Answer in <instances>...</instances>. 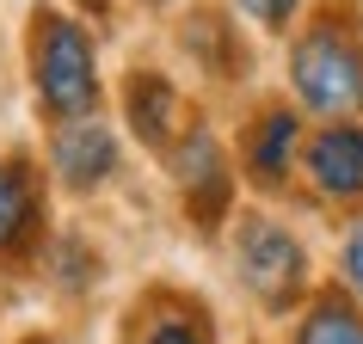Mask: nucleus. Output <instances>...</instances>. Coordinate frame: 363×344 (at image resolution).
I'll return each mask as SVG.
<instances>
[{"instance_id":"20e7f679","label":"nucleus","mask_w":363,"mask_h":344,"mask_svg":"<svg viewBox=\"0 0 363 344\" xmlns=\"http://www.w3.org/2000/svg\"><path fill=\"white\" fill-rule=\"evenodd\" d=\"M308 178L333 203H357L363 197V130L357 123H326L308 142Z\"/></svg>"},{"instance_id":"ddd939ff","label":"nucleus","mask_w":363,"mask_h":344,"mask_svg":"<svg viewBox=\"0 0 363 344\" xmlns=\"http://www.w3.org/2000/svg\"><path fill=\"white\" fill-rule=\"evenodd\" d=\"M345 283L363 295V222L351 228V240H345Z\"/></svg>"},{"instance_id":"423d86ee","label":"nucleus","mask_w":363,"mask_h":344,"mask_svg":"<svg viewBox=\"0 0 363 344\" xmlns=\"http://www.w3.org/2000/svg\"><path fill=\"white\" fill-rule=\"evenodd\" d=\"M179 185H185V203H191L197 228H216L222 210H228V166H222V148H216L210 130L185 135V148H179Z\"/></svg>"},{"instance_id":"39448f33","label":"nucleus","mask_w":363,"mask_h":344,"mask_svg":"<svg viewBox=\"0 0 363 344\" xmlns=\"http://www.w3.org/2000/svg\"><path fill=\"white\" fill-rule=\"evenodd\" d=\"M50 160H56L62 185L93 191V185H105L117 172V142H111L105 123H93V117H68L56 130V142H50Z\"/></svg>"},{"instance_id":"9d476101","label":"nucleus","mask_w":363,"mask_h":344,"mask_svg":"<svg viewBox=\"0 0 363 344\" xmlns=\"http://www.w3.org/2000/svg\"><path fill=\"white\" fill-rule=\"evenodd\" d=\"M296 344H363V320H357L345 302H320V307L302 320Z\"/></svg>"},{"instance_id":"6e6552de","label":"nucleus","mask_w":363,"mask_h":344,"mask_svg":"<svg viewBox=\"0 0 363 344\" xmlns=\"http://www.w3.org/2000/svg\"><path fill=\"white\" fill-rule=\"evenodd\" d=\"M123 105H130V123H135V135H142L148 148H167V142H172L179 98H172V86L160 74H135L130 93H123Z\"/></svg>"},{"instance_id":"7ed1b4c3","label":"nucleus","mask_w":363,"mask_h":344,"mask_svg":"<svg viewBox=\"0 0 363 344\" xmlns=\"http://www.w3.org/2000/svg\"><path fill=\"white\" fill-rule=\"evenodd\" d=\"M234 258H240V277L271 314H284L308 283V252L296 246V234L265 222V215H247L240 222V240H234Z\"/></svg>"},{"instance_id":"f8f14e48","label":"nucleus","mask_w":363,"mask_h":344,"mask_svg":"<svg viewBox=\"0 0 363 344\" xmlns=\"http://www.w3.org/2000/svg\"><path fill=\"white\" fill-rule=\"evenodd\" d=\"M296 6H302V0H240V13H247L252 25H265V31H284Z\"/></svg>"},{"instance_id":"f257e3e1","label":"nucleus","mask_w":363,"mask_h":344,"mask_svg":"<svg viewBox=\"0 0 363 344\" xmlns=\"http://www.w3.org/2000/svg\"><path fill=\"white\" fill-rule=\"evenodd\" d=\"M31 86L50 111L68 117H93L99 105V62H93V38L62 13H31Z\"/></svg>"},{"instance_id":"1a4fd4ad","label":"nucleus","mask_w":363,"mask_h":344,"mask_svg":"<svg viewBox=\"0 0 363 344\" xmlns=\"http://www.w3.org/2000/svg\"><path fill=\"white\" fill-rule=\"evenodd\" d=\"M38 222V197H31V178L13 166H0V252H13Z\"/></svg>"},{"instance_id":"0eeeda50","label":"nucleus","mask_w":363,"mask_h":344,"mask_svg":"<svg viewBox=\"0 0 363 344\" xmlns=\"http://www.w3.org/2000/svg\"><path fill=\"white\" fill-rule=\"evenodd\" d=\"M296 142H302V123L289 111H265L259 117V130L247 135V166L259 185H284L289 160H296Z\"/></svg>"},{"instance_id":"4468645a","label":"nucleus","mask_w":363,"mask_h":344,"mask_svg":"<svg viewBox=\"0 0 363 344\" xmlns=\"http://www.w3.org/2000/svg\"><path fill=\"white\" fill-rule=\"evenodd\" d=\"M86 6H93V13H99V6H105V0H86Z\"/></svg>"},{"instance_id":"9b49d317","label":"nucleus","mask_w":363,"mask_h":344,"mask_svg":"<svg viewBox=\"0 0 363 344\" xmlns=\"http://www.w3.org/2000/svg\"><path fill=\"white\" fill-rule=\"evenodd\" d=\"M135 344H216V332H210L203 314H191V307H167V314H154V320L135 332Z\"/></svg>"},{"instance_id":"f03ea898","label":"nucleus","mask_w":363,"mask_h":344,"mask_svg":"<svg viewBox=\"0 0 363 344\" xmlns=\"http://www.w3.org/2000/svg\"><path fill=\"white\" fill-rule=\"evenodd\" d=\"M289 80H296V93H302L308 111L357 117L363 111V43L339 19L308 25L302 43H296V56H289Z\"/></svg>"}]
</instances>
